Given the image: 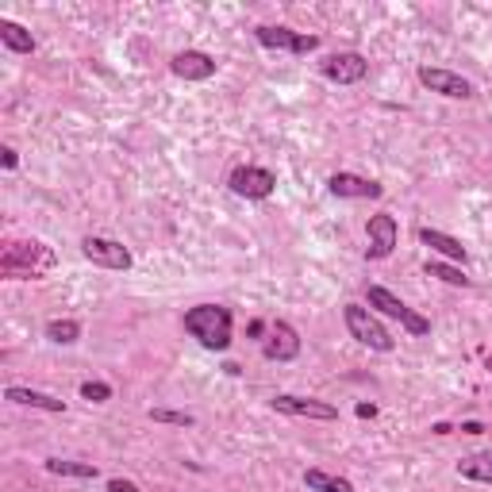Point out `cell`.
<instances>
[{
  "instance_id": "1",
  "label": "cell",
  "mask_w": 492,
  "mask_h": 492,
  "mask_svg": "<svg viewBox=\"0 0 492 492\" xmlns=\"http://www.w3.org/2000/svg\"><path fill=\"white\" fill-rule=\"evenodd\" d=\"M58 266V254L39 239H16L0 254V278L8 281H39Z\"/></svg>"
},
{
  "instance_id": "8",
  "label": "cell",
  "mask_w": 492,
  "mask_h": 492,
  "mask_svg": "<svg viewBox=\"0 0 492 492\" xmlns=\"http://www.w3.org/2000/svg\"><path fill=\"white\" fill-rule=\"evenodd\" d=\"M366 258H373V262H381V258H388L396 251V242H400V227H396V215H388V212H378V215H369V223H366Z\"/></svg>"
},
{
  "instance_id": "11",
  "label": "cell",
  "mask_w": 492,
  "mask_h": 492,
  "mask_svg": "<svg viewBox=\"0 0 492 492\" xmlns=\"http://www.w3.org/2000/svg\"><path fill=\"white\" fill-rule=\"evenodd\" d=\"M254 35L262 47L269 50H288V54H312L320 47V35H300V32H288V27H273V23H262L254 27Z\"/></svg>"
},
{
  "instance_id": "21",
  "label": "cell",
  "mask_w": 492,
  "mask_h": 492,
  "mask_svg": "<svg viewBox=\"0 0 492 492\" xmlns=\"http://www.w3.org/2000/svg\"><path fill=\"white\" fill-rule=\"evenodd\" d=\"M424 273H427V278H439L442 285H454V288H469V285H473L454 262H435V258H431V262L424 266Z\"/></svg>"
},
{
  "instance_id": "20",
  "label": "cell",
  "mask_w": 492,
  "mask_h": 492,
  "mask_svg": "<svg viewBox=\"0 0 492 492\" xmlns=\"http://www.w3.org/2000/svg\"><path fill=\"white\" fill-rule=\"evenodd\" d=\"M47 473H54V477H77V481H93V477H96V466H93V461L47 458Z\"/></svg>"
},
{
  "instance_id": "24",
  "label": "cell",
  "mask_w": 492,
  "mask_h": 492,
  "mask_svg": "<svg viewBox=\"0 0 492 492\" xmlns=\"http://www.w3.org/2000/svg\"><path fill=\"white\" fill-rule=\"evenodd\" d=\"M81 396L93 400V404H105V400H112V385H105V381H85V385H81Z\"/></svg>"
},
{
  "instance_id": "22",
  "label": "cell",
  "mask_w": 492,
  "mask_h": 492,
  "mask_svg": "<svg viewBox=\"0 0 492 492\" xmlns=\"http://www.w3.org/2000/svg\"><path fill=\"white\" fill-rule=\"evenodd\" d=\"M47 339L58 346H74L81 339V323L77 320H50L47 323Z\"/></svg>"
},
{
  "instance_id": "3",
  "label": "cell",
  "mask_w": 492,
  "mask_h": 492,
  "mask_svg": "<svg viewBox=\"0 0 492 492\" xmlns=\"http://www.w3.org/2000/svg\"><path fill=\"white\" fill-rule=\"evenodd\" d=\"M342 320H346V331L361 342V346H369V351H378V354H388L396 346V339L385 331V323L373 315L366 304H346L342 308Z\"/></svg>"
},
{
  "instance_id": "23",
  "label": "cell",
  "mask_w": 492,
  "mask_h": 492,
  "mask_svg": "<svg viewBox=\"0 0 492 492\" xmlns=\"http://www.w3.org/2000/svg\"><path fill=\"white\" fill-rule=\"evenodd\" d=\"M154 424H169V427H193L196 415L193 412H173V408H150Z\"/></svg>"
},
{
  "instance_id": "26",
  "label": "cell",
  "mask_w": 492,
  "mask_h": 492,
  "mask_svg": "<svg viewBox=\"0 0 492 492\" xmlns=\"http://www.w3.org/2000/svg\"><path fill=\"white\" fill-rule=\"evenodd\" d=\"M0 154H5V169H16V162H20V158H16V150H12V147H5Z\"/></svg>"
},
{
  "instance_id": "19",
  "label": "cell",
  "mask_w": 492,
  "mask_h": 492,
  "mask_svg": "<svg viewBox=\"0 0 492 492\" xmlns=\"http://www.w3.org/2000/svg\"><path fill=\"white\" fill-rule=\"evenodd\" d=\"M304 488L312 492H354V485L339 473H327V469H304Z\"/></svg>"
},
{
  "instance_id": "18",
  "label": "cell",
  "mask_w": 492,
  "mask_h": 492,
  "mask_svg": "<svg viewBox=\"0 0 492 492\" xmlns=\"http://www.w3.org/2000/svg\"><path fill=\"white\" fill-rule=\"evenodd\" d=\"M0 42H5L12 54H32L35 50V35L16 20H0Z\"/></svg>"
},
{
  "instance_id": "4",
  "label": "cell",
  "mask_w": 492,
  "mask_h": 492,
  "mask_svg": "<svg viewBox=\"0 0 492 492\" xmlns=\"http://www.w3.org/2000/svg\"><path fill=\"white\" fill-rule=\"evenodd\" d=\"M366 300H369V308H378L381 315H388V320H400V327L408 331V335H431V320L427 315H419L415 308H408L393 288H385V285H369L366 288Z\"/></svg>"
},
{
  "instance_id": "28",
  "label": "cell",
  "mask_w": 492,
  "mask_h": 492,
  "mask_svg": "<svg viewBox=\"0 0 492 492\" xmlns=\"http://www.w3.org/2000/svg\"><path fill=\"white\" fill-rule=\"evenodd\" d=\"M358 415L361 419H373V415H378V408H373V404H358Z\"/></svg>"
},
{
  "instance_id": "6",
  "label": "cell",
  "mask_w": 492,
  "mask_h": 492,
  "mask_svg": "<svg viewBox=\"0 0 492 492\" xmlns=\"http://www.w3.org/2000/svg\"><path fill=\"white\" fill-rule=\"evenodd\" d=\"M419 85L439 96H451V100H469L473 96V81L454 74V69H442V66H419Z\"/></svg>"
},
{
  "instance_id": "7",
  "label": "cell",
  "mask_w": 492,
  "mask_h": 492,
  "mask_svg": "<svg viewBox=\"0 0 492 492\" xmlns=\"http://www.w3.org/2000/svg\"><path fill=\"white\" fill-rule=\"evenodd\" d=\"M81 254L89 258L93 266H105V269H132L135 266V258L132 251H127L123 242H115V239H105V235H89L81 242Z\"/></svg>"
},
{
  "instance_id": "17",
  "label": "cell",
  "mask_w": 492,
  "mask_h": 492,
  "mask_svg": "<svg viewBox=\"0 0 492 492\" xmlns=\"http://www.w3.org/2000/svg\"><path fill=\"white\" fill-rule=\"evenodd\" d=\"M458 477L477 481V485H492V451H477L469 458H461L458 461Z\"/></svg>"
},
{
  "instance_id": "14",
  "label": "cell",
  "mask_w": 492,
  "mask_h": 492,
  "mask_svg": "<svg viewBox=\"0 0 492 492\" xmlns=\"http://www.w3.org/2000/svg\"><path fill=\"white\" fill-rule=\"evenodd\" d=\"M169 69L181 81H208L215 77V58L208 50H181V54H173Z\"/></svg>"
},
{
  "instance_id": "16",
  "label": "cell",
  "mask_w": 492,
  "mask_h": 492,
  "mask_svg": "<svg viewBox=\"0 0 492 492\" xmlns=\"http://www.w3.org/2000/svg\"><path fill=\"white\" fill-rule=\"evenodd\" d=\"M419 242L431 246L435 254H442L446 262H461V266H466V258H469L466 246H461L454 235H446V231H435V227H419Z\"/></svg>"
},
{
  "instance_id": "27",
  "label": "cell",
  "mask_w": 492,
  "mask_h": 492,
  "mask_svg": "<svg viewBox=\"0 0 492 492\" xmlns=\"http://www.w3.org/2000/svg\"><path fill=\"white\" fill-rule=\"evenodd\" d=\"M481 424H477V419H469V424H461V435H481Z\"/></svg>"
},
{
  "instance_id": "9",
  "label": "cell",
  "mask_w": 492,
  "mask_h": 492,
  "mask_svg": "<svg viewBox=\"0 0 492 492\" xmlns=\"http://www.w3.org/2000/svg\"><path fill=\"white\" fill-rule=\"evenodd\" d=\"M320 74L335 85H358V81H366L369 62H366V54H358V50H339V54L323 58Z\"/></svg>"
},
{
  "instance_id": "25",
  "label": "cell",
  "mask_w": 492,
  "mask_h": 492,
  "mask_svg": "<svg viewBox=\"0 0 492 492\" xmlns=\"http://www.w3.org/2000/svg\"><path fill=\"white\" fill-rule=\"evenodd\" d=\"M108 492H139L132 481H123V477H112L108 481Z\"/></svg>"
},
{
  "instance_id": "15",
  "label": "cell",
  "mask_w": 492,
  "mask_h": 492,
  "mask_svg": "<svg viewBox=\"0 0 492 492\" xmlns=\"http://www.w3.org/2000/svg\"><path fill=\"white\" fill-rule=\"evenodd\" d=\"M5 400H8V404H20V408H39V412H66V400H62V396L39 393V388H23V385H8V388H5Z\"/></svg>"
},
{
  "instance_id": "13",
  "label": "cell",
  "mask_w": 492,
  "mask_h": 492,
  "mask_svg": "<svg viewBox=\"0 0 492 492\" xmlns=\"http://www.w3.org/2000/svg\"><path fill=\"white\" fill-rule=\"evenodd\" d=\"M262 354L266 361H293L300 354V331L288 320H273L269 339L262 342Z\"/></svg>"
},
{
  "instance_id": "10",
  "label": "cell",
  "mask_w": 492,
  "mask_h": 492,
  "mask_svg": "<svg viewBox=\"0 0 492 492\" xmlns=\"http://www.w3.org/2000/svg\"><path fill=\"white\" fill-rule=\"evenodd\" d=\"M273 412L281 415H293V419H323V424H331V419H339V408L327 400H315V396H293V393H281L273 396Z\"/></svg>"
},
{
  "instance_id": "2",
  "label": "cell",
  "mask_w": 492,
  "mask_h": 492,
  "mask_svg": "<svg viewBox=\"0 0 492 492\" xmlns=\"http://www.w3.org/2000/svg\"><path fill=\"white\" fill-rule=\"evenodd\" d=\"M185 331L205 346V351H227L231 346V331H235V315L223 304H196L185 312Z\"/></svg>"
},
{
  "instance_id": "12",
  "label": "cell",
  "mask_w": 492,
  "mask_h": 492,
  "mask_svg": "<svg viewBox=\"0 0 492 492\" xmlns=\"http://www.w3.org/2000/svg\"><path fill=\"white\" fill-rule=\"evenodd\" d=\"M327 193L339 196V200H381L385 196V189H381L378 181L361 178V173H346V169L331 173V178H327Z\"/></svg>"
},
{
  "instance_id": "5",
  "label": "cell",
  "mask_w": 492,
  "mask_h": 492,
  "mask_svg": "<svg viewBox=\"0 0 492 492\" xmlns=\"http://www.w3.org/2000/svg\"><path fill=\"white\" fill-rule=\"evenodd\" d=\"M227 189L242 200H266V196H273V189H278V178L262 166H235L227 173Z\"/></svg>"
}]
</instances>
